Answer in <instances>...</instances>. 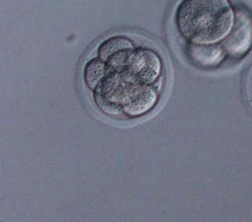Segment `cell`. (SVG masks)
<instances>
[{"instance_id":"cell-7","label":"cell","mask_w":252,"mask_h":222,"mask_svg":"<svg viewBox=\"0 0 252 222\" xmlns=\"http://www.w3.org/2000/svg\"><path fill=\"white\" fill-rule=\"evenodd\" d=\"M111 71L107 63L99 58L90 59L85 66L83 72L86 85L92 90H96Z\"/></svg>"},{"instance_id":"cell-4","label":"cell","mask_w":252,"mask_h":222,"mask_svg":"<svg viewBox=\"0 0 252 222\" xmlns=\"http://www.w3.org/2000/svg\"><path fill=\"white\" fill-rule=\"evenodd\" d=\"M133 42L123 36L107 38L99 45L98 56L105 62L111 71L125 72L135 51Z\"/></svg>"},{"instance_id":"cell-6","label":"cell","mask_w":252,"mask_h":222,"mask_svg":"<svg viewBox=\"0 0 252 222\" xmlns=\"http://www.w3.org/2000/svg\"><path fill=\"white\" fill-rule=\"evenodd\" d=\"M186 50L190 61L202 68L218 67L227 56L221 44L210 46L188 44Z\"/></svg>"},{"instance_id":"cell-2","label":"cell","mask_w":252,"mask_h":222,"mask_svg":"<svg viewBox=\"0 0 252 222\" xmlns=\"http://www.w3.org/2000/svg\"><path fill=\"white\" fill-rule=\"evenodd\" d=\"M125 72L142 84L156 86L163 75L162 60L155 50L136 49Z\"/></svg>"},{"instance_id":"cell-1","label":"cell","mask_w":252,"mask_h":222,"mask_svg":"<svg viewBox=\"0 0 252 222\" xmlns=\"http://www.w3.org/2000/svg\"><path fill=\"white\" fill-rule=\"evenodd\" d=\"M237 10L231 0H180L175 12V25L187 44H221L237 21Z\"/></svg>"},{"instance_id":"cell-5","label":"cell","mask_w":252,"mask_h":222,"mask_svg":"<svg viewBox=\"0 0 252 222\" xmlns=\"http://www.w3.org/2000/svg\"><path fill=\"white\" fill-rule=\"evenodd\" d=\"M157 87L138 83L129 98L123 105L122 111L128 117H137L154 109L158 102Z\"/></svg>"},{"instance_id":"cell-3","label":"cell","mask_w":252,"mask_h":222,"mask_svg":"<svg viewBox=\"0 0 252 222\" xmlns=\"http://www.w3.org/2000/svg\"><path fill=\"white\" fill-rule=\"evenodd\" d=\"M221 46L232 58L242 57L252 48V14L245 8L237 10L235 26Z\"/></svg>"}]
</instances>
